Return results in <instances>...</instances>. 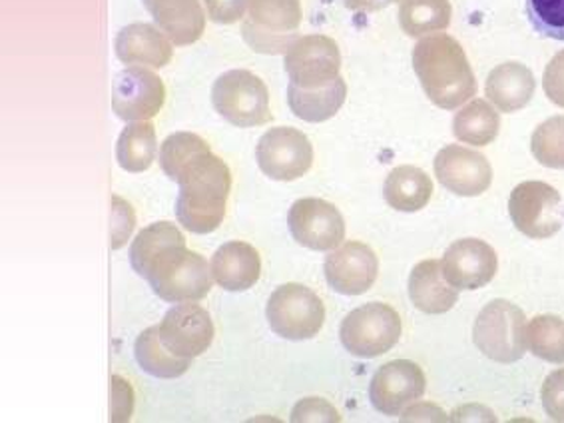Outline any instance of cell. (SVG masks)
Returning <instances> with one entry per match:
<instances>
[{
  "mask_svg": "<svg viewBox=\"0 0 564 423\" xmlns=\"http://www.w3.org/2000/svg\"><path fill=\"white\" fill-rule=\"evenodd\" d=\"M398 17L408 36L423 39L449 29L453 7L449 0H401Z\"/></svg>",
  "mask_w": 564,
  "mask_h": 423,
  "instance_id": "29",
  "label": "cell"
},
{
  "mask_svg": "<svg viewBox=\"0 0 564 423\" xmlns=\"http://www.w3.org/2000/svg\"><path fill=\"white\" fill-rule=\"evenodd\" d=\"M256 160L268 178L297 181L314 164V147L310 138L295 128H270L258 142Z\"/></svg>",
  "mask_w": 564,
  "mask_h": 423,
  "instance_id": "11",
  "label": "cell"
},
{
  "mask_svg": "<svg viewBox=\"0 0 564 423\" xmlns=\"http://www.w3.org/2000/svg\"><path fill=\"white\" fill-rule=\"evenodd\" d=\"M325 280L344 296H361L376 284L379 260L364 242H345L325 258Z\"/></svg>",
  "mask_w": 564,
  "mask_h": 423,
  "instance_id": "17",
  "label": "cell"
},
{
  "mask_svg": "<svg viewBox=\"0 0 564 423\" xmlns=\"http://www.w3.org/2000/svg\"><path fill=\"white\" fill-rule=\"evenodd\" d=\"M176 218L192 234L218 230L226 216V202L231 191L228 164L212 150L192 160L180 172Z\"/></svg>",
  "mask_w": 564,
  "mask_h": 423,
  "instance_id": "2",
  "label": "cell"
},
{
  "mask_svg": "<svg viewBox=\"0 0 564 423\" xmlns=\"http://www.w3.org/2000/svg\"><path fill=\"white\" fill-rule=\"evenodd\" d=\"M543 88L551 102L564 108V51L554 54L553 61L544 68Z\"/></svg>",
  "mask_w": 564,
  "mask_h": 423,
  "instance_id": "39",
  "label": "cell"
},
{
  "mask_svg": "<svg viewBox=\"0 0 564 423\" xmlns=\"http://www.w3.org/2000/svg\"><path fill=\"white\" fill-rule=\"evenodd\" d=\"M209 265L214 282L228 292L250 290L258 284L262 274V258L248 242L224 243Z\"/></svg>",
  "mask_w": 564,
  "mask_h": 423,
  "instance_id": "21",
  "label": "cell"
},
{
  "mask_svg": "<svg viewBox=\"0 0 564 423\" xmlns=\"http://www.w3.org/2000/svg\"><path fill=\"white\" fill-rule=\"evenodd\" d=\"M541 400L546 415L554 422H564V368L553 371L543 383Z\"/></svg>",
  "mask_w": 564,
  "mask_h": 423,
  "instance_id": "36",
  "label": "cell"
},
{
  "mask_svg": "<svg viewBox=\"0 0 564 423\" xmlns=\"http://www.w3.org/2000/svg\"><path fill=\"white\" fill-rule=\"evenodd\" d=\"M413 68L429 100L455 110L477 95V78L459 41L449 34H429L413 48Z\"/></svg>",
  "mask_w": 564,
  "mask_h": 423,
  "instance_id": "1",
  "label": "cell"
},
{
  "mask_svg": "<svg viewBox=\"0 0 564 423\" xmlns=\"http://www.w3.org/2000/svg\"><path fill=\"white\" fill-rule=\"evenodd\" d=\"M293 240L314 252H332L345 240V220L332 202L302 198L288 214Z\"/></svg>",
  "mask_w": 564,
  "mask_h": 423,
  "instance_id": "12",
  "label": "cell"
},
{
  "mask_svg": "<svg viewBox=\"0 0 564 423\" xmlns=\"http://www.w3.org/2000/svg\"><path fill=\"white\" fill-rule=\"evenodd\" d=\"M433 169L441 186L463 198L481 196L491 188V162L479 152L459 144L440 150Z\"/></svg>",
  "mask_w": 564,
  "mask_h": 423,
  "instance_id": "16",
  "label": "cell"
},
{
  "mask_svg": "<svg viewBox=\"0 0 564 423\" xmlns=\"http://www.w3.org/2000/svg\"><path fill=\"white\" fill-rule=\"evenodd\" d=\"M300 0H250L241 36L253 53L285 54L300 39Z\"/></svg>",
  "mask_w": 564,
  "mask_h": 423,
  "instance_id": "4",
  "label": "cell"
},
{
  "mask_svg": "<svg viewBox=\"0 0 564 423\" xmlns=\"http://www.w3.org/2000/svg\"><path fill=\"white\" fill-rule=\"evenodd\" d=\"M134 410V393L122 378H112V402H110V420L128 422Z\"/></svg>",
  "mask_w": 564,
  "mask_h": 423,
  "instance_id": "40",
  "label": "cell"
},
{
  "mask_svg": "<svg viewBox=\"0 0 564 423\" xmlns=\"http://www.w3.org/2000/svg\"><path fill=\"white\" fill-rule=\"evenodd\" d=\"M115 51L120 63L148 68H164L174 56L166 34L148 22H134L118 32Z\"/></svg>",
  "mask_w": 564,
  "mask_h": 423,
  "instance_id": "19",
  "label": "cell"
},
{
  "mask_svg": "<svg viewBox=\"0 0 564 423\" xmlns=\"http://www.w3.org/2000/svg\"><path fill=\"white\" fill-rule=\"evenodd\" d=\"M156 128L152 122H128L116 142V160L126 172L140 174L156 160Z\"/></svg>",
  "mask_w": 564,
  "mask_h": 423,
  "instance_id": "28",
  "label": "cell"
},
{
  "mask_svg": "<svg viewBox=\"0 0 564 423\" xmlns=\"http://www.w3.org/2000/svg\"><path fill=\"white\" fill-rule=\"evenodd\" d=\"M509 214L519 232L533 240H546L563 228V198L546 182H521L511 192Z\"/></svg>",
  "mask_w": 564,
  "mask_h": 423,
  "instance_id": "9",
  "label": "cell"
},
{
  "mask_svg": "<svg viewBox=\"0 0 564 423\" xmlns=\"http://www.w3.org/2000/svg\"><path fill=\"white\" fill-rule=\"evenodd\" d=\"M158 329L162 344L184 360H194L208 351L216 334L208 310L196 302H182L167 310Z\"/></svg>",
  "mask_w": 564,
  "mask_h": 423,
  "instance_id": "14",
  "label": "cell"
},
{
  "mask_svg": "<svg viewBox=\"0 0 564 423\" xmlns=\"http://www.w3.org/2000/svg\"><path fill=\"white\" fill-rule=\"evenodd\" d=\"M383 196L389 208L413 214L427 206L433 196V181L417 166H398L387 174Z\"/></svg>",
  "mask_w": 564,
  "mask_h": 423,
  "instance_id": "24",
  "label": "cell"
},
{
  "mask_svg": "<svg viewBox=\"0 0 564 423\" xmlns=\"http://www.w3.org/2000/svg\"><path fill=\"white\" fill-rule=\"evenodd\" d=\"M292 422H341L334 405L322 398H307L293 408Z\"/></svg>",
  "mask_w": 564,
  "mask_h": 423,
  "instance_id": "37",
  "label": "cell"
},
{
  "mask_svg": "<svg viewBox=\"0 0 564 423\" xmlns=\"http://www.w3.org/2000/svg\"><path fill=\"white\" fill-rule=\"evenodd\" d=\"M134 356H137L138 366L142 370L160 380H176L192 368V360L174 356L162 344L158 326L144 329L138 336L137 344H134Z\"/></svg>",
  "mask_w": 564,
  "mask_h": 423,
  "instance_id": "30",
  "label": "cell"
},
{
  "mask_svg": "<svg viewBox=\"0 0 564 423\" xmlns=\"http://www.w3.org/2000/svg\"><path fill=\"white\" fill-rule=\"evenodd\" d=\"M501 115L489 100L475 98L453 118V134L469 147H489L499 137Z\"/></svg>",
  "mask_w": 564,
  "mask_h": 423,
  "instance_id": "26",
  "label": "cell"
},
{
  "mask_svg": "<svg viewBox=\"0 0 564 423\" xmlns=\"http://www.w3.org/2000/svg\"><path fill=\"white\" fill-rule=\"evenodd\" d=\"M134 228H137V214L132 210V206L115 194L112 214H110V248L112 250L124 248Z\"/></svg>",
  "mask_w": 564,
  "mask_h": 423,
  "instance_id": "35",
  "label": "cell"
},
{
  "mask_svg": "<svg viewBox=\"0 0 564 423\" xmlns=\"http://www.w3.org/2000/svg\"><path fill=\"white\" fill-rule=\"evenodd\" d=\"M158 297L167 304L199 302L208 296L214 275L204 256L196 254L186 246L172 248L152 265L147 278Z\"/></svg>",
  "mask_w": 564,
  "mask_h": 423,
  "instance_id": "3",
  "label": "cell"
},
{
  "mask_svg": "<svg viewBox=\"0 0 564 423\" xmlns=\"http://www.w3.org/2000/svg\"><path fill=\"white\" fill-rule=\"evenodd\" d=\"M208 17L218 24H234L246 17L250 0H204Z\"/></svg>",
  "mask_w": 564,
  "mask_h": 423,
  "instance_id": "38",
  "label": "cell"
},
{
  "mask_svg": "<svg viewBox=\"0 0 564 423\" xmlns=\"http://www.w3.org/2000/svg\"><path fill=\"white\" fill-rule=\"evenodd\" d=\"M527 317L507 300H492L475 319L473 341L482 356L497 364H514L527 354Z\"/></svg>",
  "mask_w": 564,
  "mask_h": 423,
  "instance_id": "5",
  "label": "cell"
},
{
  "mask_svg": "<svg viewBox=\"0 0 564 423\" xmlns=\"http://www.w3.org/2000/svg\"><path fill=\"white\" fill-rule=\"evenodd\" d=\"M441 270L451 286L479 290L491 282L499 270V258L489 243L477 238H463L451 243L441 260Z\"/></svg>",
  "mask_w": 564,
  "mask_h": 423,
  "instance_id": "18",
  "label": "cell"
},
{
  "mask_svg": "<svg viewBox=\"0 0 564 423\" xmlns=\"http://www.w3.org/2000/svg\"><path fill=\"white\" fill-rule=\"evenodd\" d=\"M527 346L541 360L564 364V319L558 316L533 317L527 326Z\"/></svg>",
  "mask_w": 564,
  "mask_h": 423,
  "instance_id": "31",
  "label": "cell"
},
{
  "mask_svg": "<svg viewBox=\"0 0 564 423\" xmlns=\"http://www.w3.org/2000/svg\"><path fill=\"white\" fill-rule=\"evenodd\" d=\"M212 102L234 127H262L272 120L268 86L250 70L238 68L218 76L212 88Z\"/></svg>",
  "mask_w": 564,
  "mask_h": 423,
  "instance_id": "6",
  "label": "cell"
},
{
  "mask_svg": "<svg viewBox=\"0 0 564 423\" xmlns=\"http://www.w3.org/2000/svg\"><path fill=\"white\" fill-rule=\"evenodd\" d=\"M209 144L194 132H174L160 147V166L166 172L170 181H178L180 172L188 166L192 160L208 152Z\"/></svg>",
  "mask_w": 564,
  "mask_h": 423,
  "instance_id": "32",
  "label": "cell"
},
{
  "mask_svg": "<svg viewBox=\"0 0 564 423\" xmlns=\"http://www.w3.org/2000/svg\"><path fill=\"white\" fill-rule=\"evenodd\" d=\"M290 85L303 90H317L339 78L341 53L334 39L325 34L300 36L283 58Z\"/></svg>",
  "mask_w": 564,
  "mask_h": 423,
  "instance_id": "10",
  "label": "cell"
},
{
  "mask_svg": "<svg viewBox=\"0 0 564 423\" xmlns=\"http://www.w3.org/2000/svg\"><path fill=\"white\" fill-rule=\"evenodd\" d=\"M409 297L419 312L440 316L447 314L459 302V290L445 280L441 262L423 260L409 275Z\"/></svg>",
  "mask_w": 564,
  "mask_h": 423,
  "instance_id": "22",
  "label": "cell"
},
{
  "mask_svg": "<svg viewBox=\"0 0 564 423\" xmlns=\"http://www.w3.org/2000/svg\"><path fill=\"white\" fill-rule=\"evenodd\" d=\"M531 150L546 169L564 170V117L544 120L533 132Z\"/></svg>",
  "mask_w": 564,
  "mask_h": 423,
  "instance_id": "33",
  "label": "cell"
},
{
  "mask_svg": "<svg viewBox=\"0 0 564 423\" xmlns=\"http://www.w3.org/2000/svg\"><path fill=\"white\" fill-rule=\"evenodd\" d=\"M534 31L554 41H564V0H527Z\"/></svg>",
  "mask_w": 564,
  "mask_h": 423,
  "instance_id": "34",
  "label": "cell"
},
{
  "mask_svg": "<svg viewBox=\"0 0 564 423\" xmlns=\"http://www.w3.org/2000/svg\"><path fill=\"white\" fill-rule=\"evenodd\" d=\"M447 413L435 403L413 402L401 413V422H449Z\"/></svg>",
  "mask_w": 564,
  "mask_h": 423,
  "instance_id": "41",
  "label": "cell"
},
{
  "mask_svg": "<svg viewBox=\"0 0 564 423\" xmlns=\"http://www.w3.org/2000/svg\"><path fill=\"white\" fill-rule=\"evenodd\" d=\"M166 100V86L147 66H128L115 76L112 110L124 122L152 120Z\"/></svg>",
  "mask_w": 564,
  "mask_h": 423,
  "instance_id": "13",
  "label": "cell"
},
{
  "mask_svg": "<svg viewBox=\"0 0 564 423\" xmlns=\"http://www.w3.org/2000/svg\"><path fill=\"white\" fill-rule=\"evenodd\" d=\"M347 98V85L339 76L332 85L317 88V90H303L297 86H288V105L292 108L293 115L303 122H325L334 118Z\"/></svg>",
  "mask_w": 564,
  "mask_h": 423,
  "instance_id": "25",
  "label": "cell"
},
{
  "mask_svg": "<svg viewBox=\"0 0 564 423\" xmlns=\"http://www.w3.org/2000/svg\"><path fill=\"white\" fill-rule=\"evenodd\" d=\"M401 332L403 326L398 312L389 304L371 302L345 316L339 338L351 356L373 360L395 348Z\"/></svg>",
  "mask_w": 564,
  "mask_h": 423,
  "instance_id": "7",
  "label": "cell"
},
{
  "mask_svg": "<svg viewBox=\"0 0 564 423\" xmlns=\"http://www.w3.org/2000/svg\"><path fill=\"white\" fill-rule=\"evenodd\" d=\"M427 390L425 373L415 361L393 360L376 371L369 386V400L377 412L398 415L419 402Z\"/></svg>",
  "mask_w": 564,
  "mask_h": 423,
  "instance_id": "15",
  "label": "cell"
},
{
  "mask_svg": "<svg viewBox=\"0 0 564 423\" xmlns=\"http://www.w3.org/2000/svg\"><path fill=\"white\" fill-rule=\"evenodd\" d=\"M265 317L280 338L303 341L324 328L325 306L314 290L303 284H283L268 300Z\"/></svg>",
  "mask_w": 564,
  "mask_h": 423,
  "instance_id": "8",
  "label": "cell"
},
{
  "mask_svg": "<svg viewBox=\"0 0 564 423\" xmlns=\"http://www.w3.org/2000/svg\"><path fill=\"white\" fill-rule=\"evenodd\" d=\"M154 24L170 43L189 46L206 31V12L199 0H142Z\"/></svg>",
  "mask_w": 564,
  "mask_h": 423,
  "instance_id": "20",
  "label": "cell"
},
{
  "mask_svg": "<svg viewBox=\"0 0 564 423\" xmlns=\"http://www.w3.org/2000/svg\"><path fill=\"white\" fill-rule=\"evenodd\" d=\"M395 2H401V0H344L345 9L354 12L383 11Z\"/></svg>",
  "mask_w": 564,
  "mask_h": 423,
  "instance_id": "42",
  "label": "cell"
},
{
  "mask_svg": "<svg viewBox=\"0 0 564 423\" xmlns=\"http://www.w3.org/2000/svg\"><path fill=\"white\" fill-rule=\"evenodd\" d=\"M536 90L533 70L521 63H505L495 66L485 85V95L497 110L517 112L533 100Z\"/></svg>",
  "mask_w": 564,
  "mask_h": 423,
  "instance_id": "23",
  "label": "cell"
},
{
  "mask_svg": "<svg viewBox=\"0 0 564 423\" xmlns=\"http://www.w3.org/2000/svg\"><path fill=\"white\" fill-rule=\"evenodd\" d=\"M178 246H186V238L176 224H150L132 242L130 264L134 268V272L147 280L152 265L156 264L158 260L172 248H178Z\"/></svg>",
  "mask_w": 564,
  "mask_h": 423,
  "instance_id": "27",
  "label": "cell"
}]
</instances>
